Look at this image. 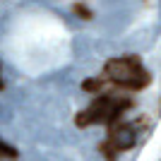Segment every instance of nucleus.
<instances>
[{
    "label": "nucleus",
    "mask_w": 161,
    "mask_h": 161,
    "mask_svg": "<svg viewBox=\"0 0 161 161\" xmlns=\"http://www.w3.org/2000/svg\"><path fill=\"white\" fill-rule=\"evenodd\" d=\"M137 7H140V0H106L103 14H101V29L108 36H118L128 29V24L137 14Z\"/></svg>",
    "instance_id": "f257e3e1"
},
{
    "label": "nucleus",
    "mask_w": 161,
    "mask_h": 161,
    "mask_svg": "<svg viewBox=\"0 0 161 161\" xmlns=\"http://www.w3.org/2000/svg\"><path fill=\"white\" fill-rule=\"evenodd\" d=\"M128 108L125 99H115V96H101L94 103H89L80 115H77V125L87 128V125H101V123H111Z\"/></svg>",
    "instance_id": "f03ea898"
},
{
    "label": "nucleus",
    "mask_w": 161,
    "mask_h": 161,
    "mask_svg": "<svg viewBox=\"0 0 161 161\" xmlns=\"http://www.w3.org/2000/svg\"><path fill=\"white\" fill-rule=\"evenodd\" d=\"M106 77L115 84L132 87V89H142L149 82V75L132 58H111L106 63Z\"/></svg>",
    "instance_id": "7ed1b4c3"
},
{
    "label": "nucleus",
    "mask_w": 161,
    "mask_h": 161,
    "mask_svg": "<svg viewBox=\"0 0 161 161\" xmlns=\"http://www.w3.org/2000/svg\"><path fill=\"white\" fill-rule=\"evenodd\" d=\"M108 144H111L115 152H120V149H130L135 144V130L128 128V125H118V128L111 132Z\"/></svg>",
    "instance_id": "20e7f679"
},
{
    "label": "nucleus",
    "mask_w": 161,
    "mask_h": 161,
    "mask_svg": "<svg viewBox=\"0 0 161 161\" xmlns=\"http://www.w3.org/2000/svg\"><path fill=\"white\" fill-rule=\"evenodd\" d=\"M152 43H154V31L152 29H140V31H135L132 36H128L123 41V48H128V51H147Z\"/></svg>",
    "instance_id": "39448f33"
},
{
    "label": "nucleus",
    "mask_w": 161,
    "mask_h": 161,
    "mask_svg": "<svg viewBox=\"0 0 161 161\" xmlns=\"http://www.w3.org/2000/svg\"><path fill=\"white\" fill-rule=\"evenodd\" d=\"M94 51V41L89 39L87 34H77L72 39V55L75 58H87Z\"/></svg>",
    "instance_id": "423d86ee"
},
{
    "label": "nucleus",
    "mask_w": 161,
    "mask_h": 161,
    "mask_svg": "<svg viewBox=\"0 0 161 161\" xmlns=\"http://www.w3.org/2000/svg\"><path fill=\"white\" fill-rule=\"evenodd\" d=\"M14 156H17L14 147H10V144H5V142L0 140V159H14Z\"/></svg>",
    "instance_id": "0eeeda50"
},
{
    "label": "nucleus",
    "mask_w": 161,
    "mask_h": 161,
    "mask_svg": "<svg viewBox=\"0 0 161 161\" xmlns=\"http://www.w3.org/2000/svg\"><path fill=\"white\" fill-rule=\"evenodd\" d=\"M84 89H92V92H94V89H99V82L96 80H87L84 82Z\"/></svg>",
    "instance_id": "6e6552de"
},
{
    "label": "nucleus",
    "mask_w": 161,
    "mask_h": 161,
    "mask_svg": "<svg viewBox=\"0 0 161 161\" xmlns=\"http://www.w3.org/2000/svg\"><path fill=\"white\" fill-rule=\"evenodd\" d=\"M48 3H51V0H48ZM53 3H55V0H53Z\"/></svg>",
    "instance_id": "1a4fd4ad"
}]
</instances>
